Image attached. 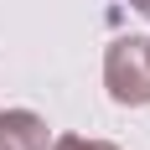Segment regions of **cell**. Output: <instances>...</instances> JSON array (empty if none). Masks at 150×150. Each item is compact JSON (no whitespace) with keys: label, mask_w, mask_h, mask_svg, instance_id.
Instances as JSON below:
<instances>
[{"label":"cell","mask_w":150,"mask_h":150,"mask_svg":"<svg viewBox=\"0 0 150 150\" xmlns=\"http://www.w3.org/2000/svg\"><path fill=\"white\" fill-rule=\"evenodd\" d=\"M104 88L124 109L150 104V42L145 36H114L109 42V52H104Z\"/></svg>","instance_id":"cell-1"},{"label":"cell","mask_w":150,"mask_h":150,"mask_svg":"<svg viewBox=\"0 0 150 150\" xmlns=\"http://www.w3.org/2000/svg\"><path fill=\"white\" fill-rule=\"evenodd\" d=\"M0 150H47V119L31 109L0 114Z\"/></svg>","instance_id":"cell-2"},{"label":"cell","mask_w":150,"mask_h":150,"mask_svg":"<svg viewBox=\"0 0 150 150\" xmlns=\"http://www.w3.org/2000/svg\"><path fill=\"white\" fill-rule=\"evenodd\" d=\"M52 150H119V145H109V140H83V135H57Z\"/></svg>","instance_id":"cell-3"},{"label":"cell","mask_w":150,"mask_h":150,"mask_svg":"<svg viewBox=\"0 0 150 150\" xmlns=\"http://www.w3.org/2000/svg\"><path fill=\"white\" fill-rule=\"evenodd\" d=\"M129 5H135V11H145V16H150V0H129Z\"/></svg>","instance_id":"cell-4"},{"label":"cell","mask_w":150,"mask_h":150,"mask_svg":"<svg viewBox=\"0 0 150 150\" xmlns=\"http://www.w3.org/2000/svg\"><path fill=\"white\" fill-rule=\"evenodd\" d=\"M145 42H150V36H145Z\"/></svg>","instance_id":"cell-5"}]
</instances>
